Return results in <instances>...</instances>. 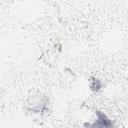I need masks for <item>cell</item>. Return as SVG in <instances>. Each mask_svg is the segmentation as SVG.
I'll use <instances>...</instances> for the list:
<instances>
[{
	"mask_svg": "<svg viewBox=\"0 0 128 128\" xmlns=\"http://www.w3.org/2000/svg\"><path fill=\"white\" fill-rule=\"evenodd\" d=\"M98 120L97 122L93 123V124H85L84 126H92V127H110L112 126V122L100 111H96Z\"/></svg>",
	"mask_w": 128,
	"mask_h": 128,
	"instance_id": "1",
	"label": "cell"
},
{
	"mask_svg": "<svg viewBox=\"0 0 128 128\" xmlns=\"http://www.w3.org/2000/svg\"><path fill=\"white\" fill-rule=\"evenodd\" d=\"M90 87L93 91H98L101 88V83L98 79L95 78H91V83H90Z\"/></svg>",
	"mask_w": 128,
	"mask_h": 128,
	"instance_id": "2",
	"label": "cell"
}]
</instances>
